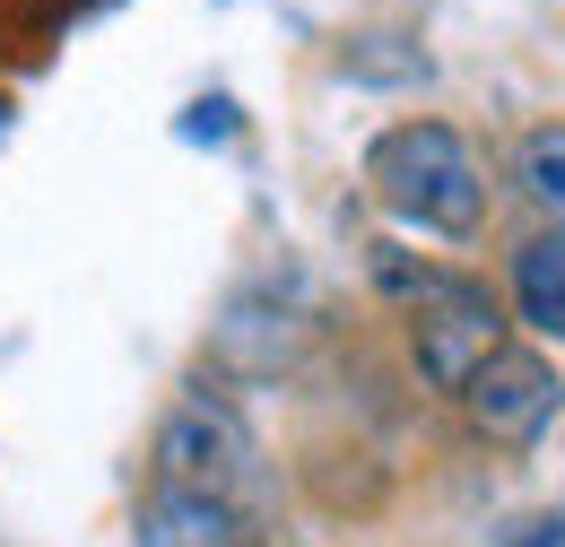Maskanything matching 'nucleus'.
Segmentation results:
<instances>
[{"mask_svg": "<svg viewBox=\"0 0 565 547\" xmlns=\"http://www.w3.org/2000/svg\"><path fill=\"white\" fill-rule=\"evenodd\" d=\"M296 347H305V322H296V313H270V304H235V313L217 322V356L244 365V374H279V365H296Z\"/></svg>", "mask_w": 565, "mask_h": 547, "instance_id": "nucleus-7", "label": "nucleus"}, {"mask_svg": "<svg viewBox=\"0 0 565 547\" xmlns=\"http://www.w3.org/2000/svg\"><path fill=\"white\" fill-rule=\"evenodd\" d=\"M140 547H253V522L217 495H192V486H148L140 522H131Z\"/></svg>", "mask_w": 565, "mask_h": 547, "instance_id": "nucleus-5", "label": "nucleus"}, {"mask_svg": "<svg viewBox=\"0 0 565 547\" xmlns=\"http://www.w3.org/2000/svg\"><path fill=\"white\" fill-rule=\"evenodd\" d=\"M426 69L435 62H426L409 35H349L340 44V78H356V87H418Z\"/></svg>", "mask_w": 565, "mask_h": 547, "instance_id": "nucleus-9", "label": "nucleus"}, {"mask_svg": "<svg viewBox=\"0 0 565 547\" xmlns=\"http://www.w3.org/2000/svg\"><path fill=\"white\" fill-rule=\"evenodd\" d=\"M513 183L548 217V235H565V122H531L513 139Z\"/></svg>", "mask_w": 565, "mask_h": 547, "instance_id": "nucleus-8", "label": "nucleus"}, {"mask_svg": "<svg viewBox=\"0 0 565 547\" xmlns=\"http://www.w3.org/2000/svg\"><path fill=\"white\" fill-rule=\"evenodd\" d=\"M148 486H192V495H217V504L253 513L270 495V461H262V435L244 426V409L226 392H183L157 417Z\"/></svg>", "mask_w": 565, "mask_h": 547, "instance_id": "nucleus-3", "label": "nucleus"}, {"mask_svg": "<svg viewBox=\"0 0 565 547\" xmlns=\"http://www.w3.org/2000/svg\"><path fill=\"white\" fill-rule=\"evenodd\" d=\"M365 183H374V201L392 208L401 226H426V235H452V244H470L479 226H488V165H479V148L452 131V122H392V131H374L365 148Z\"/></svg>", "mask_w": 565, "mask_h": 547, "instance_id": "nucleus-2", "label": "nucleus"}, {"mask_svg": "<svg viewBox=\"0 0 565 547\" xmlns=\"http://www.w3.org/2000/svg\"><path fill=\"white\" fill-rule=\"evenodd\" d=\"M513 313L540 340H565V235H548V226L513 253Z\"/></svg>", "mask_w": 565, "mask_h": 547, "instance_id": "nucleus-6", "label": "nucleus"}, {"mask_svg": "<svg viewBox=\"0 0 565 547\" xmlns=\"http://www.w3.org/2000/svg\"><path fill=\"white\" fill-rule=\"evenodd\" d=\"M557 400H565L557 365H548L540 347H513V340L461 383V417H470V435H479V443H504V452L540 443L548 417H557Z\"/></svg>", "mask_w": 565, "mask_h": 547, "instance_id": "nucleus-4", "label": "nucleus"}, {"mask_svg": "<svg viewBox=\"0 0 565 547\" xmlns=\"http://www.w3.org/2000/svg\"><path fill=\"white\" fill-rule=\"evenodd\" d=\"M531 547H557V522H548V530H540V539H531Z\"/></svg>", "mask_w": 565, "mask_h": 547, "instance_id": "nucleus-10", "label": "nucleus"}, {"mask_svg": "<svg viewBox=\"0 0 565 547\" xmlns=\"http://www.w3.org/2000/svg\"><path fill=\"white\" fill-rule=\"evenodd\" d=\"M374 287L409 313V365L426 374V392L461 400V383L504 347V304H495L488 278L470 270H435V261H409L401 244H374Z\"/></svg>", "mask_w": 565, "mask_h": 547, "instance_id": "nucleus-1", "label": "nucleus"}]
</instances>
